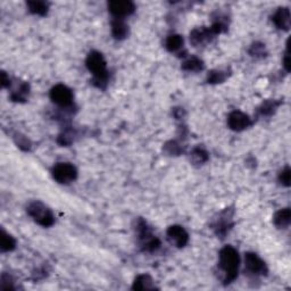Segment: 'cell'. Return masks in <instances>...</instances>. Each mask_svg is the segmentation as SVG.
I'll use <instances>...</instances> for the list:
<instances>
[{"instance_id": "obj_1", "label": "cell", "mask_w": 291, "mask_h": 291, "mask_svg": "<svg viewBox=\"0 0 291 291\" xmlns=\"http://www.w3.org/2000/svg\"><path fill=\"white\" fill-rule=\"evenodd\" d=\"M240 256L232 246H225L218 254L217 276L224 285H230L238 278Z\"/></svg>"}, {"instance_id": "obj_2", "label": "cell", "mask_w": 291, "mask_h": 291, "mask_svg": "<svg viewBox=\"0 0 291 291\" xmlns=\"http://www.w3.org/2000/svg\"><path fill=\"white\" fill-rule=\"evenodd\" d=\"M87 69L93 73V85L99 89H106L109 82V72L107 70V63L101 53L97 50L90 51L86 59Z\"/></svg>"}, {"instance_id": "obj_3", "label": "cell", "mask_w": 291, "mask_h": 291, "mask_svg": "<svg viewBox=\"0 0 291 291\" xmlns=\"http://www.w3.org/2000/svg\"><path fill=\"white\" fill-rule=\"evenodd\" d=\"M135 233H137L138 241L143 252L153 253L161 247L159 239L151 232L147 222L142 218H138L135 221Z\"/></svg>"}, {"instance_id": "obj_4", "label": "cell", "mask_w": 291, "mask_h": 291, "mask_svg": "<svg viewBox=\"0 0 291 291\" xmlns=\"http://www.w3.org/2000/svg\"><path fill=\"white\" fill-rule=\"evenodd\" d=\"M27 214L33 218L35 223L43 228H49L55 223V216L50 208L41 201H32L27 205Z\"/></svg>"}, {"instance_id": "obj_5", "label": "cell", "mask_w": 291, "mask_h": 291, "mask_svg": "<svg viewBox=\"0 0 291 291\" xmlns=\"http://www.w3.org/2000/svg\"><path fill=\"white\" fill-rule=\"evenodd\" d=\"M49 97L55 105H57L59 108L65 111L72 113V107H73V93L69 87L65 85H56L51 88Z\"/></svg>"}, {"instance_id": "obj_6", "label": "cell", "mask_w": 291, "mask_h": 291, "mask_svg": "<svg viewBox=\"0 0 291 291\" xmlns=\"http://www.w3.org/2000/svg\"><path fill=\"white\" fill-rule=\"evenodd\" d=\"M53 178L58 183L62 185H69V183L77 180L78 170L71 163H58L51 170Z\"/></svg>"}, {"instance_id": "obj_7", "label": "cell", "mask_w": 291, "mask_h": 291, "mask_svg": "<svg viewBox=\"0 0 291 291\" xmlns=\"http://www.w3.org/2000/svg\"><path fill=\"white\" fill-rule=\"evenodd\" d=\"M245 272L250 277L257 278L262 276H268V266L265 262L255 253L245 254Z\"/></svg>"}, {"instance_id": "obj_8", "label": "cell", "mask_w": 291, "mask_h": 291, "mask_svg": "<svg viewBox=\"0 0 291 291\" xmlns=\"http://www.w3.org/2000/svg\"><path fill=\"white\" fill-rule=\"evenodd\" d=\"M213 230L218 238L223 239L230 232L233 226V210L226 208L218 214L213 223Z\"/></svg>"}, {"instance_id": "obj_9", "label": "cell", "mask_w": 291, "mask_h": 291, "mask_svg": "<svg viewBox=\"0 0 291 291\" xmlns=\"http://www.w3.org/2000/svg\"><path fill=\"white\" fill-rule=\"evenodd\" d=\"M167 240L177 248H185L189 242V234L181 225H171L166 231Z\"/></svg>"}, {"instance_id": "obj_10", "label": "cell", "mask_w": 291, "mask_h": 291, "mask_svg": "<svg viewBox=\"0 0 291 291\" xmlns=\"http://www.w3.org/2000/svg\"><path fill=\"white\" fill-rule=\"evenodd\" d=\"M108 9L114 18L124 19L126 16L134 13L135 5L129 0H114V1L108 2Z\"/></svg>"}, {"instance_id": "obj_11", "label": "cell", "mask_w": 291, "mask_h": 291, "mask_svg": "<svg viewBox=\"0 0 291 291\" xmlns=\"http://www.w3.org/2000/svg\"><path fill=\"white\" fill-rule=\"evenodd\" d=\"M253 124L252 118L240 110H233L228 116V125L232 131L241 132Z\"/></svg>"}, {"instance_id": "obj_12", "label": "cell", "mask_w": 291, "mask_h": 291, "mask_svg": "<svg viewBox=\"0 0 291 291\" xmlns=\"http://www.w3.org/2000/svg\"><path fill=\"white\" fill-rule=\"evenodd\" d=\"M215 37V34L212 32L209 27H197L191 31L190 33V42L193 43L194 47L204 46L206 43L210 42V40Z\"/></svg>"}, {"instance_id": "obj_13", "label": "cell", "mask_w": 291, "mask_h": 291, "mask_svg": "<svg viewBox=\"0 0 291 291\" xmlns=\"http://www.w3.org/2000/svg\"><path fill=\"white\" fill-rule=\"evenodd\" d=\"M272 21L278 29L282 31H289L291 23V15L288 7H280L274 11Z\"/></svg>"}, {"instance_id": "obj_14", "label": "cell", "mask_w": 291, "mask_h": 291, "mask_svg": "<svg viewBox=\"0 0 291 291\" xmlns=\"http://www.w3.org/2000/svg\"><path fill=\"white\" fill-rule=\"evenodd\" d=\"M9 88H11L10 99L13 101L22 102V101H25L27 97H29L30 86L27 85L26 82L17 81V83H16L15 86H13V83H11Z\"/></svg>"}, {"instance_id": "obj_15", "label": "cell", "mask_w": 291, "mask_h": 291, "mask_svg": "<svg viewBox=\"0 0 291 291\" xmlns=\"http://www.w3.org/2000/svg\"><path fill=\"white\" fill-rule=\"evenodd\" d=\"M111 34L116 40H124L129 35V26L124 19L114 18L111 21Z\"/></svg>"}, {"instance_id": "obj_16", "label": "cell", "mask_w": 291, "mask_h": 291, "mask_svg": "<svg viewBox=\"0 0 291 291\" xmlns=\"http://www.w3.org/2000/svg\"><path fill=\"white\" fill-rule=\"evenodd\" d=\"M155 282L149 274H140L134 279L132 289L133 290H154Z\"/></svg>"}, {"instance_id": "obj_17", "label": "cell", "mask_w": 291, "mask_h": 291, "mask_svg": "<svg viewBox=\"0 0 291 291\" xmlns=\"http://www.w3.org/2000/svg\"><path fill=\"white\" fill-rule=\"evenodd\" d=\"M291 222V212L289 208L280 209L279 212L274 214L273 223L274 225L279 229H286L288 228Z\"/></svg>"}, {"instance_id": "obj_18", "label": "cell", "mask_w": 291, "mask_h": 291, "mask_svg": "<svg viewBox=\"0 0 291 291\" xmlns=\"http://www.w3.org/2000/svg\"><path fill=\"white\" fill-rule=\"evenodd\" d=\"M183 45H185V40H183L180 34H171L166 38L165 47L171 53H178V51H180L183 48Z\"/></svg>"}, {"instance_id": "obj_19", "label": "cell", "mask_w": 291, "mask_h": 291, "mask_svg": "<svg viewBox=\"0 0 291 291\" xmlns=\"http://www.w3.org/2000/svg\"><path fill=\"white\" fill-rule=\"evenodd\" d=\"M190 159L194 165H202L209 159V155L207 153V150L202 147L198 146L196 148H194L190 154Z\"/></svg>"}, {"instance_id": "obj_20", "label": "cell", "mask_w": 291, "mask_h": 291, "mask_svg": "<svg viewBox=\"0 0 291 291\" xmlns=\"http://www.w3.org/2000/svg\"><path fill=\"white\" fill-rule=\"evenodd\" d=\"M205 64L200 58L193 56L182 63V70L187 72H200L204 70Z\"/></svg>"}, {"instance_id": "obj_21", "label": "cell", "mask_w": 291, "mask_h": 291, "mask_svg": "<svg viewBox=\"0 0 291 291\" xmlns=\"http://www.w3.org/2000/svg\"><path fill=\"white\" fill-rule=\"evenodd\" d=\"M26 6L32 14L45 16L47 15L48 10H49V3L46 1H27Z\"/></svg>"}, {"instance_id": "obj_22", "label": "cell", "mask_w": 291, "mask_h": 291, "mask_svg": "<svg viewBox=\"0 0 291 291\" xmlns=\"http://www.w3.org/2000/svg\"><path fill=\"white\" fill-rule=\"evenodd\" d=\"M281 103H282L281 101L277 100H266L258 107V113H260L262 116H271V115L276 113Z\"/></svg>"}, {"instance_id": "obj_23", "label": "cell", "mask_w": 291, "mask_h": 291, "mask_svg": "<svg viewBox=\"0 0 291 291\" xmlns=\"http://www.w3.org/2000/svg\"><path fill=\"white\" fill-rule=\"evenodd\" d=\"M0 247L1 252H11L16 247V240L14 237H11L9 233H7L5 230H1V239H0Z\"/></svg>"}, {"instance_id": "obj_24", "label": "cell", "mask_w": 291, "mask_h": 291, "mask_svg": "<svg viewBox=\"0 0 291 291\" xmlns=\"http://www.w3.org/2000/svg\"><path fill=\"white\" fill-rule=\"evenodd\" d=\"M226 78H228V73H226V71L214 70V71H210L208 75H207V82L210 83V85H216V83L224 82Z\"/></svg>"}, {"instance_id": "obj_25", "label": "cell", "mask_w": 291, "mask_h": 291, "mask_svg": "<svg viewBox=\"0 0 291 291\" xmlns=\"http://www.w3.org/2000/svg\"><path fill=\"white\" fill-rule=\"evenodd\" d=\"M74 137L75 131L73 129H71V127H66V129L58 135L57 142L61 146H69L74 141Z\"/></svg>"}, {"instance_id": "obj_26", "label": "cell", "mask_w": 291, "mask_h": 291, "mask_svg": "<svg viewBox=\"0 0 291 291\" xmlns=\"http://www.w3.org/2000/svg\"><path fill=\"white\" fill-rule=\"evenodd\" d=\"M249 55L256 58H263L266 56V49L265 45H263L261 42H255L249 48Z\"/></svg>"}, {"instance_id": "obj_27", "label": "cell", "mask_w": 291, "mask_h": 291, "mask_svg": "<svg viewBox=\"0 0 291 291\" xmlns=\"http://www.w3.org/2000/svg\"><path fill=\"white\" fill-rule=\"evenodd\" d=\"M164 150L166 151L167 154L169 155H175V156H177V155H179V154H181L182 151H183V148L181 147V143L180 142H178V141H169L167 143H165V146H164Z\"/></svg>"}, {"instance_id": "obj_28", "label": "cell", "mask_w": 291, "mask_h": 291, "mask_svg": "<svg viewBox=\"0 0 291 291\" xmlns=\"http://www.w3.org/2000/svg\"><path fill=\"white\" fill-rule=\"evenodd\" d=\"M279 181L282 186L289 187L290 186V167L286 166L284 170L279 174Z\"/></svg>"}, {"instance_id": "obj_29", "label": "cell", "mask_w": 291, "mask_h": 291, "mask_svg": "<svg viewBox=\"0 0 291 291\" xmlns=\"http://www.w3.org/2000/svg\"><path fill=\"white\" fill-rule=\"evenodd\" d=\"M17 145H18V147H21V148L24 149V150H29L30 147H31V142L29 140H27L26 138L18 137Z\"/></svg>"}]
</instances>
